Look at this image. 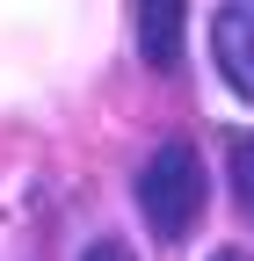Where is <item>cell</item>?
<instances>
[{
  "label": "cell",
  "mask_w": 254,
  "mask_h": 261,
  "mask_svg": "<svg viewBox=\"0 0 254 261\" xmlns=\"http://www.w3.org/2000/svg\"><path fill=\"white\" fill-rule=\"evenodd\" d=\"M204 196H211V174H204L196 145L167 138L160 152L145 160V174H138V218L153 225V240L182 247L189 232H196V218H204Z\"/></svg>",
  "instance_id": "1"
},
{
  "label": "cell",
  "mask_w": 254,
  "mask_h": 261,
  "mask_svg": "<svg viewBox=\"0 0 254 261\" xmlns=\"http://www.w3.org/2000/svg\"><path fill=\"white\" fill-rule=\"evenodd\" d=\"M211 58H218V73H225V87L240 102H254V0H218Z\"/></svg>",
  "instance_id": "2"
},
{
  "label": "cell",
  "mask_w": 254,
  "mask_h": 261,
  "mask_svg": "<svg viewBox=\"0 0 254 261\" xmlns=\"http://www.w3.org/2000/svg\"><path fill=\"white\" fill-rule=\"evenodd\" d=\"M182 15H189V0H138V58L153 65V73H174V58H182Z\"/></svg>",
  "instance_id": "3"
},
{
  "label": "cell",
  "mask_w": 254,
  "mask_h": 261,
  "mask_svg": "<svg viewBox=\"0 0 254 261\" xmlns=\"http://www.w3.org/2000/svg\"><path fill=\"white\" fill-rule=\"evenodd\" d=\"M225 174H233V203H240V218L254 225V130H240V138L225 145Z\"/></svg>",
  "instance_id": "4"
},
{
  "label": "cell",
  "mask_w": 254,
  "mask_h": 261,
  "mask_svg": "<svg viewBox=\"0 0 254 261\" xmlns=\"http://www.w3.org/2000/svg\"><path fill=\"white\" fill-rule=\"evenodd\" d=\"M80 261H138V254H131V247H123V240H94V247H87Z\"/></svg>",
  "instance_id": "5"
},
{
  "label": "cell",
  "mask_w": 254,
  "mask_h": 261,
  "mask_svg": "<svg viewBox=\"0 0 254 261\" xmlns=\"http://www.w3.org/2000/svg\"><path fill=\"white\" fill-rule=\"evenodd\" d=\"M211 261H247V254H240V247H225V254H211Z\"/></svg>",
  "instance_id": "6"
}]
</instances>
